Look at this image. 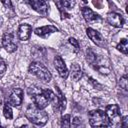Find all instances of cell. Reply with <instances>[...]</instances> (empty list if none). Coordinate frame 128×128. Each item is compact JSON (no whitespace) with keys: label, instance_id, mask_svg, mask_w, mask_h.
<instances>
[{"label":"cell","instance_id":"obj_13","mask_svg":"<svg viewBox=\"0 0 128 128\" xmlns=\"http://www.w3.org/2000/svg\"><path fill=\"white\" fill-rule=\"evenodd\" d=\"M43 93L48 99L49 103L51 104L53 110L55 112H60V105H59V100H58L57 95L50 89H43Z\"/></svg>","mask_w":128,"mask_h":128},{"label":"cell","instance_id":"obj_21","mask_svg":"<svg viewBox=\"0 0 128 128\" xmlns=\"http://www.w3.org/2000/svg\"><path fill=\"white\" fill-rule=\"evenodd\" d=\"M3 115L6 119H12L13 118V111H12V107L6 102L4 104L3 107Z\"/></svg>","mask_w":128,"mask_h":128},{"label":"cell","instance_id":"obj_16","mask_svg":"<svg viewBox=\"0 0 128 128\" xmlns=\"http://www.w3.org/2000/svg\"><path fill=\"white\" fill-rule=\"evenodd\" d=\"M69 73L71 75V78L74 81H78L82 77V69L77 63L71 64V68H70V72Z\"/></svg>","mask_w":128,"mask_h":128},{"label":"cell","instance_id":"obj_29","mask_svg":"<svg viewBox=\"0 0 128 128\" xmlns=\"http://www.w3.org/2000/svg\"><path fill=\"white\" fill-rule=\"evenodd\" d=\"M121 128H128V117L124 116L122 118V126Z\"/></svg>","mask_w":128,"mask_h":128},{"label":"cell","instance_id":"obj_3","mask_svg":"<svg viewBox=\"0 0 128 128\" xmlns=\"http://www.w3.org/2000/svg\"><path fill=\"white\" fill-rule=\"evenodd\" d=\"M29 73L36 76L39 80H41L42 82H45V83H49L52 79V75L50 73V71L48 70V68L40 63V62H37V61H33L30 63L29 65Z\"/></svg>","mask_w":128,"mask_h":128},{"label":"cell","instance_id":"obj_2","mask_svg":"<svg viewBox=\"0 0 128 128\" xmlns=\"http://www.w3.org/2000/svg\"><path fill=\"white\" fill-rule=\"evenodd\" d=\"M88 121L93 128H106L109 121L106 113L101 109H94L88 112Z\"/></svg>","mask_w":128,"mask_h":128},{"label":"cell","instance_id":"obj_1","mask_svg":"<svg viewBox=\"0 0 128 128\" xmlns=\"http://www.w3.org/2000/svg\"><path fill=\"white\" fill-rule=\"evenodd\" d=\"M25 116L27 120L37 126H44L48 122V114L39 108H37L34 104H29L25 111Z\"/></svg>","mask_w":128,"mask_h":128},{"label":"cell","instance_id":"obj_4","mask_svg":"<svg viewBox=\"0 0 128 128\" xmlns=\"http://www.w3.org/2000/svg\"><path fill=\"white\" fill-rule=\"evenodd\" d=\"M105 113L108 117L109 126L111 128H121L122 126V116L120 113V109L116 104H110L106 107Z\"/></svg>","mask_w":128,"mask_h":128},{"label":"cell","instance_id":"obj_12","mask_svg":"<svg viewBox=\"0 0 128 128\" xmlns=\"http://www.w3.org/2000/svg\"><path fill=\"white\" fill-rule=\"evenodd\" d=\"M86 34H87V36H88L97 46H99V47H105V41H104L102 35H101L98 31H96V30L93 29V28H87V29H86Z\"/></svg>","mask_w":128,"mask_h":128},{"label":"cell","instance_id":"obj_20","mask_svg":"<svg viewBox=\"0 0 128 128\" xmlns=\"http://www.w3.org/2000/svg\"><path fill=\"white\" fill-rule=\"evenodd\" d=\"M70 114H65L61 117L60 121V128H70L71 126V120H70Z\"/></svg>","mask_w":128,"mask_h":128},{"label":"cell","instance_id":"obj_9","mask_svg":"<svg viewBox=\"0 0 128 128\" xmlns=\"http://www.w3.org/2000/svg\"><path fill=\"white\" fill-rule=\"evenodd\" d=\"M82 16L84 18V20L88 23H97V22H101L102 18L100 15H98L97 13H95L91 8L89 7H83L82 10Z\"/></svg>","mask_w":128,"mask_h":128},{"label":"cell","instance_id":"obj_32","mask_svg":"<svg viewBox=\"0 0 128 128\" xmlns=\"http://www.w3.org/2000/svg\"><path fill=\"white\" fill-rule=\"evenodd\" d=\"M0 128H4V127H3L2 125H1V122H0Z\"/></svg>","mask_w":128,"mask_h":128},{"label":"cell","instance_id":"obj_18","mask_svg":"<svg viewBox=\"0 0 128 128\" xmlns=\"http://www.w3.org/2000/svg\"><path fill=\"white\" fill-rule=\"evenodd\" d=\"M56 95L58 97V100H59V105H60V112H63L65 109H66V104H67V101H66V98L64 96V94L62 93V91L56 86Z\"/></svg>","mask_w":128,"mask_h":128},{"label":"cell","instance_id":"obj_6","mask_svg":"<svg viewBox=\"0 0 128 128\" xmlns=\"http://www.w3.org/2000/svg\"><path fill=\"white\" fill-rule=\"evenodd\" d=\"M23 102V90L21 88H13L8 96L7 103L10 106L19 107Z\"/></svg>","mask_w":128,"mask_h":128},{"label":"cell","instance_id":"obj_10","mask_svg":"<svg viewBox=\"0 0 128 128\" xmlns=\"http://www.w3.org/2000/svg\"><path fill=\"white\" fill-rule=\"evenodd\" d=\"M27 4H29L30 7H32L39 14H41L43 16L47 15V12H48L47 2L42 1V0H32V1H27Z\"/></svg>","mask_w":128,"mask_h":128},{"label":"cell","instance_id":"obj_24","mask_svg":"<svg viewBox=\"0 0 128 128\" xmlns=\"http://www.w3.org/2000/svg\"><path fill=\"white\" fill-rule=\"evenodd\" d=\"M61 5L65 8V9H72L74 7V5L76 4L75 1H60Z\"/></svg>","mask_w":128,"mask_h":128},{"label":"cell","instance_id":"obj_23","mask_svg":"<svg viewBox=\"0 0 128 128\" xmlns=\"http://www.w3.org/2000/svg\"><path fill=\"white\" fill-rule=\"evenodd\" d=\"M69 43L71 44V46H72L74 52H75V53H78L79 50H80V46H79L78 41H77L74 37H70V38H69Z\"/></svg>","mask_w":128,"mask_h":128},{"label":"cell","instance_id":"obj_30","mask_svg":"<svg viewBox=\"0 0 128 128\" xmlns=\"http://www.w3.org/2000/svg\"><path fill=\"white\" fill-rule=\"evenodd\" d=\"M2 3H3V5H4L6 8H10V9L13 8V7H12V2L9 1V0H8V1H3Z\"/></svg>","mask_w":128,"mask_h":128},{"label":"cell","instance_id":"obj_26","mask_svg":"<svg viewBox=\"0 0 128 128\" xmlns=\"http://www.w3.org/2000/svg\"><path fill=\"white\" fill-rule=\"evenodd\" d=\"M82 119L79 117H74L73 121H72V128H81V124H82Z\"/></svg>","mask_w":128,"mask_h":128},{"label":"cell","instance_id":"obj_19","mask_svg":"<svg viewBox=\"0 0 128 128\" xmlns=\"http://www.w3.org/2000/svg\"><path fill=\"white\" fill-rule=\"evenodd\" d=\"M117 50H119L120 52H122L123 54H127L128 52V41L126 38H123L122 40H120L119 44L117 45Z\"/></svg>","mask_w":128,"mask_h":128},{"label":"cell","instance_id":"obj_28","mask_svg":"<svg viewBox=\"0 0 128 128\" xmlns=\"http://www.w3.org/2000/svg\"><path fill=\"white\" fill-rule=\"evenodd\" d=\"M6 68H7V66H6L4 59L0 57V74H3L6 71Z\"/></svg>","mask_w":128,"mask_h":128},{"label":"cell","instance_id":"obj_25","mask_svg":"<svg viewBox=\"0 0 128 128\" xmlns=\"http://www.w3.org/2000/svg\"><path fill=\"white\" fill-rule=\"evenodd\" d=\"M119 85H120V87H121L122 89L127 90V76H126V75H123V76L120 78V80H119Z\"/></svg>","mask_w":128,"mask_h":128},{"label":"cell","instance_id":"obj_22","mask_svg":"<svg viewBox=\"0 0 128 128\" xmlns=\"http://www.w3.org/2000/svg\"><path fill=\"white\" fill-rule=\"evenodd\" d=\"M55 4L58 6V10H59V12H60V14H61L62 19H63V18H70V14H68V13L66 12V9L61 5V2H60V1H56Z\"/></svg>","mask_w":128,"mask_h":128},{"label":"cell","instance_id":"obj_8","mask_svg":"<svg viewBox=\"0 0 128 128\" xmlns=\"http://www.w3.org/2000/svg\"><path fill=\"white\" fill-rule=\"evenodd\" d=\"M53 63H54V67L57 70L60 77L63 79H66L69 75V71H68V68H67L64 60L62 59V57L61 56H55Z\"/></svg>","mask_w":128,"mask_h":128},{"label":"cell","instance_id":"obj_14","mask_svg":"<svg viewBox=\"0 0 128 128\" xmlns=\"http://www.w3.org/2000/svg\"><path fill=\"white\" fill-rule=\"evenodd\" d=\"M58 28L54 25H45V26H42V27H38L34 30V33L37 35V36H40L42 38H45V37H48L50 34L52 33H55V32H58Z\"/></svg>","mask_w":128,"mask_h":128},{"label":"cell","instance_id":"obj_17","mask_svg":"<svg viewBox=\"0 0 128 128\" xmlns=\"http://www.w3.org/2000/svg\"><path fill=\"white\" fill-rule=\"evenodd\" d=\"M86 60L93 67H95L97 65V55L91 48H88L86 51Z\"/></svg>","mask_w":128,"mask_h":128},{"label":"cell","instance_id":"obj_15","mask_svg":"<svg viewBox=\"0 0 128 128\" xmlns=\"http://www.w3.org/2000/svg\"><path fill=\"white\" fill-rule=\"evenodd\" d=\"M31 32H32L31 25H29L27 23H23V24H20V26L18 28L17 35L21 41H27L31 36Z\"/></svg>","mask_w":128,"mask_h":128},{"label":"cell","instance_id":"obj_31","mask_svg":"<svg viewBox=\"0 0 128 128\" xmlns=\"http://www.w3.org/2000/svg\"><path fill=\"white\" fill-rule=\"evenodd\" d=\"M3 98H4V94H3V90L0 87V104L3 102Z\"/></svg>","mask_w":128,"mask_h":128},{"label":"cell","instance_id":"obj_7","mask_svg":"<svg viewBox=\"0 0 128 128\" xmlns=\"http://www.w3.org/2000/svg\"><path fill=\"white\" fill-rule=\"evenodd\" d=\"M2 46L8 53H13L17 49V45L14 40V34L11 32H5L2 36Z\"/></svg>","mask_w":128,"mask_h":128},{"label":"cell","instance_id":"obj_27","mask_svg":"<svg viewBox=\"0 0 128 128\" xmlns=\"http://www.w3.org/2000/svg\"><path fill=\"white\" fill-rule=\"evenodd\" d=\"M89 82L95 87V88H97V89H103V86L99 83V82H97L96 80H94L93 78H91V77H89Z\"/></svg>","mask_w":128,"mask_h":128},{"label":"cell","instance_id":"obj_11","mask_svg":"<svg viewBox=\"0 0 128 128\" xmlns=\"http://www.w3.org/2000/svg\"><path fill=\"white\" fill-rule=\"evenodd\" d=\"M106 21L111 26L117 27V28L122 27L124 24V18L122 17V15H120L119 13H116V12H109L106 15Z\"/></svg>","mask_w":128,"mask_h":128},{"label":"cell","instance_id":"obj_5","mask_svg":"<svg viewBox=\"0 0 128 128\" xmlns=\"http://www.w3.org/2000/svg\"><path fill=\"white\" fill-rule=\"evenodd\" d=\"M28 94L33 98L34 105L37 108H39L41 110H44L48 106L49 101L46 98V96L44 95L43 89H40L36 86H31L30 88H28Z\"/></svg>","mask_w":128,"mask_h":128}]
</instances>
